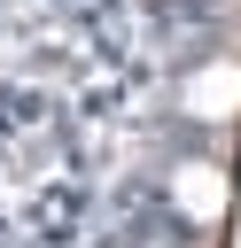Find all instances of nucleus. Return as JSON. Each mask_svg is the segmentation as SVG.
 Instances as JSON below:
<instances>
[{"label":"nucleus","mask_w":241,"mask_h":248,"mask_svg":"<svg viewBox=\"0 0 241 248\" xmlns=\"http://www.w3.org/2000/svg\"><path fill=\"white\" fill-rule=\"evenodd\" d=\"M187 101L194 108H233V70H210V85H194Z\"/></svg>","instance_id":"1"},{"label":"nucleus","mask_w":241,"mask_h":248,"mask_svg":"<svg viewBox=\"0 0 241 248\" xmlns=\"http://www.w3.org/2000/svg\"><path fill=\"white\" fill-rule=\"evenodd\" d=\"M179 194H187V209H218V178H210V170H187Z\"/></svg>","instance_id":"2"}]
</instances>
